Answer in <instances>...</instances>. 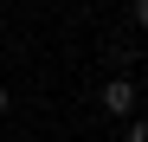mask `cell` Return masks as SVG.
<instances>
[{
    "instance_id": "cell-1",
    "label": "cell",
    "mask_w": 148,
    "mask_h": 142,
    "mask_svg": "<svg viewBox=\"0 0 148 142\" xmlns=\"http://www.w3.org/2000/svg\"><path fill=\"white\" fill-rule=\"evenodd\" d=\"M135 97H142L135 78H110V84H103V110H110V116H135Z\"/></svg>"
},
{
    "instance_id": "cell-2",
    "label": "cell",
    "mask_w": 148,
    "mask_h": 142,
    "mask_svg": "<svg viewBox=\"0 0 148 142\" xmlns=\"http://www.w3.org/2000/svg\"><path fill=\"white\" fill-rule=\"evenodd\" d=\"M129 13H135V26L148 32V0H129Z\"/></svg>"
},
{
    "instance_id": "cell-3",
    "label": "cell",
    "mask_w": 148,
    "mask_h": 142,
    "mask_svg": "<svg viewBox=\"0 0 148 142\" xmlns=\"http://www.w3.org/2000/svg\"><path fill=\"white\" fill-rule=\"evenodd\" d=\"M129 142H148V116H135V123H129Z\"/></svg>"
},
{
    "instance_id": "cell-4",
    "label": "cell",
    "mask_w": 148,
    "mask_h": 142,
    "mask_svg": "<svg viewBox=\"0 0 148 142\" xmlns=\"http://www.w3.org/2000/svg\"><path fill=\"white\" fill-rule=\"evenodd\" d=\"M7 110H13V90H7V84H0V116H7Z\"/></svg>"
}]
</instances>
